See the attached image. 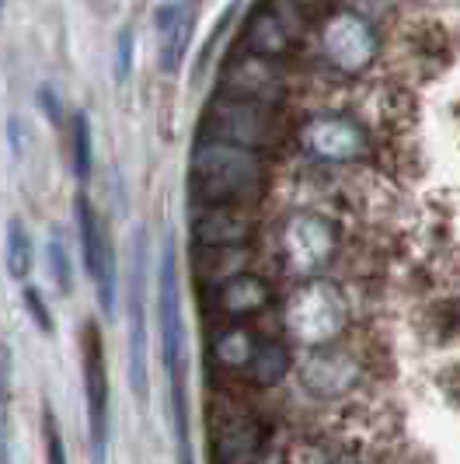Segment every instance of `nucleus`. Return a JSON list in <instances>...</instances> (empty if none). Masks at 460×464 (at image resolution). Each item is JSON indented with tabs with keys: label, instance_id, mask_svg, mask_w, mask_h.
<instances>
[{
	"label": "nucleus",
	"instance_id": "f257e3e1",
	"mask_svg": "<svg viewBox=\"0 0 460 464\" xmlns=\"http://www.w3.org/2000/svg\"><path fill=\"white\" fill-rule=\"evenodd\" d=\"M273 164L265 150L237 147L224 140H199L188 158V188L196 203L252 207L265 196Z\"/></svg>",
	"mask_w": 460,
	"mask_h": 464
},
{
	"label": "nucleus",
	"instance_id": "f03ea898",
	"mask_svg": "<svg viewBox=\"0 0 460 464\" xmlns=\"http://www.w3.org/2000/svg\"><path fill=\"white\" fill-rule=\"evenodd\" d=\"M161 349L164 371L171 381V416H175V437H178V464H192V443H188V401H185V318H182V290H178V266L175 256L164 252L161 266Z\"/></svg>",
	"mask_w": 460,
	"mask_h": 464
},
{
	"label": "nucleus",
	"instance_id": "7ed1b4c3",
	"mask_svg": "<svg viewBox=\"0 0 460 464\" xmlns=\"http://www.w3.org/2000/svg\"><path fill=\"white\" fill-rule=\"evenodd\" d=\"M203 140H224V143L252 147V150H273L283 140L279 109L220 94L209 102L206 116H203Z\"/></svg>",
	"mask_w": 460,
	"mask_h": 464
},
{
	"label": "nucleus",
	"instance_id": "20e7f679",
	"mask_svg": "<svg viewBox=\"0 0 460 464\" xmlns=\"http://www.w3.org/2000/svg\"><path fill=\"white\" fill-rule=\"evenodd\" d=\"M276 318L279 328L293 343L321 349L345 328V304L335 286H328L321 279H311L279 307Z\"/></svg>",
	"mask_w": 460,
	"mask_h": 464
},
{
	"label": "nucleus",
	"instance_id": "39448f33",
	"mask_svg": "<svg viewBox=\"0 0 460 464\" xmlns=\"http://www.w3.org/2000/svg\"><path fill=\"white\" fill-rule=\"evenodd\" d=\"M276 269L297 283H311L324 273L335 256V234L314 213H297L276 231Z\"/></svg>",
	"mask_w": 460,
	"mask_h": 464
},
{
	"label": "nucleus",
	"instance_id": "423d86ee",
	"mask_svg": "<svg viewBox=\"0 0 460 464\" xmlns=\"http://www.w3.org/2000/svg\"><path fill=\"white\" fill-rule=\"evenodd\" d=\"M321 53H324V63L335 70V73L359 77L377 60V53H380V32L359 11L335 7L331 14H324Z\"/></svg>",
	"mask_w": 460,
	"mask_h": 464
},
{
	"label": "nucleus",
	"instance_id": "0eeeda50",
	"mask_svg": "<svg viewBox=\"0 0 460 464\" xmlns=\"http://www.w3.org/2000/svg\"><path fill=\"white\" fill-rule=\"evenodd\" d=\"M81 360H84V395H88V433H91V461L105 464L109 454V367H105V343L94 322L81 335Z\"/></svg>",
	"mask_w": 460,
	"mask_h": 464
},
{
	"label": "nucleus",
	"instance_id": "6e6552de",
	"mask_svg": "<svg viewBox=\"0 0 460 464\" xmlns=\"http://www.w3.org/2000/svg\"><path fill=\"white\" fill-rule=\"evenodd\" d=\"M307 32V14H300L290 0H269L252 14L244 28V49L265 60H283Z\"/></svg>",
	"mask_w": 460,
	"mask_h": 464
},
{
	"label": "nucleus",
	"instance_id": "1a4fd4ad",
	"mask_svg": "<svg viewBox=\"0 0 460 464\" xmlns=\"http://www.w3.org/2000/svg\"><path fill=\"white\" fill-rule=\"evenodd\" d=\"M224 94L258 102V105H269V109H283V102L290 94V81L283 77L276 60L254 56L244 49V53H234L230 63L224 67Z\"/></svg>",
	"mask_w": 460,
	"mask_h": 464
},
{
	"label": "nucleus",
	"instance_id": "9d476101",
	"mask_svg": "<svg viewBox=\"0 0 460 464\" xmlns=\"http://www.w3.org/2000/svg\"><path fill=\"white\" fill-rule=\"evenodd\" d=\"M300 147L321 164H352L367 154V133L349 116H314L300 126Z\"/></svg>",
	"mask_w": 460,
	"mask_h": 464
},
{
	"label": "nucleus",
	"instance_id": "9b49d317",
	"mask_svg": "<svg viewBox=\"0 0 460 464\" xmlns=\"http://www.w3.org/2000/svg\"><path fill=\"white\" fill-rule=\"evenodd\" d=\"M77 231H81V252H84V266H88V276L94 283V294L101 311L112 314L115 307V256H112V241L101 227V217L94 213L91 199L81 192L77 196Z\"/></svg>",
	"mask_w": 460,
	"mask_h": 464
},
{
	"label": "nucleus",
	"instance_id": "f8f14e48",
	"mask_svg": "<svg viewBox=\"0 0 460 464\" xmlns=\"http://www.w3.org/2000/svg\"><path fill=\"white\" fill-rule=\"evenodd\" d=\"M188 234L196 248H230V245H248L254 234V220L248 207H216V203H196Z\"/></svg>",
	"mask_w": 460,
	"mask_h": 464
},
{
	"label": "nucleus",
	"instance_id": "ddd939ff",
	"mask_svg": "<svg viewBox=\"0 0 460 464\" xmlns=\"http://www.w3.org/2000/svg\"><path fill=\"white\" fill-rule=\"evenodd\" d=\"M196 18H199V0H171L158 11V49H161V70L178 73L196 35Z\"/></svg>",
	"mask_w": 460,
	"mask_h": 464
},
{
	"label": "nucleus",
	"instance_id": "4468645a",
	"mask_svg": "<svg viewBox=\"0 0 460 464\" xmlns=\"http://www.w3.org/2000/svg\"><path fill=\"white\" fill-rule=\"evenodd\" d=\"M216 307L234 318V322H248L258 314H269L276 307V286L273 279H265L262 273H241V276L227 279L224 286L213 290Z\"/></svg>",
	"mask_w": 460,
	"mask_h": 464
},
{
	"label": "nucleus",
	"instance_id": "2eb2a0df",
	"mask_svg": "<svg viewBox=\"0 0 460 464\" xmlns=\"http://www.w3.org/2000/svg\"><path fill=\"white\" fill-rule=\"evenodd\" d=\"M265 339H258V332L248 328L244 322H234V325L220 328L213 335V360L230 373H248L254 353Z\"/></svg>",
	"mask_w": 460,
	"mask_h": 464
},
{
	"label": "nucleus",
	"instance_id": "dca6fc26",
	"mask_svg": "<svg viewBox=\"0 0 460 464\" xmlns=\"http://www.w3.org/2000/svg\"><path fill=\"white\" fill-rule=\"evenodd\" d=\"M303 373V371H300ZM356 363L349 360V356H339V353H318L311 363H307V373H303V381H307V388L314 392V395H339V392H349L352 388V381H356Z\"/></svg>",
	"mask_w": 460,
	"mask_h": 464
},
{
	"label": "nucleus",
	"instance_id": "f3484780",
	"mask_svg": "<svg viewBox=\"0 0 460 464\" xmlns=\"http://www.w3.org/2000/svg\"><path fill=\"white\" fill-rule=\"evenodd\" d=\"M252 252L248 245H230V248H199L196 256V273L203 283H209L213 290L224 286L227 279L241 276V273H252Z\"/></svg>",
	"mask_w": 460,
	"mask_h": 464
},
{
	"label": "nucleus",
	"instance_id": "a211bd4d",
	"mask_svg": "<svg viewBox=\"0 0 460 464\" xmlns=\"http://www.w3.org/2000/svg\"><path fill=\"white\" fill-rule=\"evenodd\" d=\"M129 377H133V392L147 398V318H143V262L133 269V311H129Z\"/></svg>",
	"mask_w": 460,
	"mask_h": 464
},
{
	"label": "nucleus",
	"instance_id": "6ab92c4d",
	"mask_svg": "<svg viewBox=\"0 0 460 464\" xmlns=\"http://www.w3.org/2000/svg\"><path fill=\"white\" fill-rule=\"evenodd\" d=\"M286 373H290V349L276 343V339H265L254 353L252 367H248L244 377L252 381L254 388H276Z\"/></svg>",
	"mask_w": 460,
	"mask_h": 464
},
{
	"label": "nucleus",
	"instance_id": "aec40b11",
	"mask_svg": "<svg viewBox=\"0 0 460 464\" xmlns=\"http://www.w3.org/2000/svg\"><path fill=\"white\" fill-rule=\"evenodd\" d=\"M7 273L18 283L32 276V237L18 217L7 224Z\"/></svg>",
	"mask_w": 460,
	"mask_h": 464
},
{
	"label": "nucleus",
	"instance_id": "412c9836",
	"mask_svg": "<svg viewBox=\"0 0 460 464\" xmlns=\"http://www.w3.org/2000/svg\"><path fill=\"white\" fill-rule=\"evenodd\" d=\"M73 175H77V182L84 186L88 179H91V122L84 112H77L73 116Z\"/></svg>",
	"mask_w": 460,
	"mask_h": 464
},
{
	"label": "nucleus",
	"instance_id": "4be33fe9",
	"mask_svg": "<svg viewBox=\"0 0 460 464\" xmlns=\"http://www.w3.org/2000/svg\"><path fill=\"white\" fill-rule=\"evenodd\" d=\"M43 440H46V464H67V447H63V437H60V422L49 409L43 416Z\"/></svg>",
	"mask_w": 460,
	"mask_h": 464
},
{
	"label": "nucleus",
	"instance_id": "5701e85b",
	"mask_svg": "<svg viewBox=\"0 0 460 464\" xmlns=\"http://www.w3.org/2000/svg\"><path fill=\"white\" fill-rule=\"evenodd\" d=\"M22 301H24V307H28V314L35 318L39 332H43V335H53V314L46 311V301H43V294H39L35 286H24Z\"/></svg>",
	"mask_w": 460,
	"mask_h": 464
},
{
	"label": "nucleus",
	"instance_id": "b1692460",
	"mask_svg": "<svg viewBox=\"0 0 460 464\" xmlns=\"http://www.w3.org/2000/svg\"><path fill=\"white\" fill-rule=\"evenodd\" d=\"M49 269L60 283V290H70V258L63 241H49Z\"/></svg>",
	"mask_w": 460,
	"mask_h": 464
},
{
	"label": "nucleus",
	"instance_id": "393cba45",
	"mask_svg": "<svg viewBox=\"0 0 460 464\" xmlns=\"http://www.w3.org/2000/svg\"><path fill=\"white\" fill-rule=\"evenodd\" d=\"M290 4L297 7L300 14H307V18L311 14H331L339 7V0H290Z\"/></svg>",
	"mask_w": 460,
	"mask_h": 464
},
{
	"label": "nucleus",
	"instance_id": "a878e982",
	"mask_svg": "<svg viewBox=\"0 0 460 464\" xmlns=\"http://www.w3.org/2000/svg\"><path fill=\"white\" fill-rule=\"evenodd\" d=\"M39 98H43V112H46L53 122H60V116H63V112H60V98L49 92V88H43V92H39Z\"/></svg>",
	"mask_w": 460,
	"mask_h": 464
}]
</instances>
